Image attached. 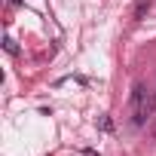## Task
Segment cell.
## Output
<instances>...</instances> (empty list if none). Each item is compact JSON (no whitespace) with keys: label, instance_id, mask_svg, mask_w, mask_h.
I'll return each instance as SVG.
<instances>
[{"label":"cell","instance_id":"1","mask_svg":"<svg viewBox=\"0 0 156 156\" xmlns=\"http://www.w3.org/2000/svg\"><path fill=\"white\" fill-rule=\"evenodd\" d=\"M153 116H156V92H150V95L144 98V104L132 110V126H135V129H144Z\"/></svg>","mask_w":156,"mask_h":156},{"label":"cell","instance_id":"2","mask_svg":"<svg viewBox=\"0 0 156 156\" xmlns=\"http://www.w3.org/2000/svg\"><path fill=\"white\" fill-rule=\"evenodd\" d=\"M147 95H150V89H147L144 83H135V86H132V98H129V104H132V110H135V107H141Z\"/></svg>","mask_w":156,"mask_h":156},{"label":"cell","instance_id":"3","mask_svg":"<svg viewBox=\"0 0 156 156\" xmlns=\"http://www.w3.org/2000/svg\"><path fill=\"white\" fill-rule=\"evenodd\" d=\"M150 6H153V0H135V9H132V19H135V22H141V19H147V12H150Z\"/></svg>","mask_w":156,"mask_h":156},{"label":"cell","instance_id":"4","mask_svg":"<svg viewBox=\"0 0 156 156\" xmlns=\"http://www.w3.org/2000/svg\"><path fill=\"white\" fill-rule=\"evenodd\" d=\"M3 46H6V52H9V55H19V46H16V40H12V37H6V40H3Z\"/></svg>","mask_w":156,"mask_h":156},{"label":"cell","instance_id":"5","mask_svg":"<svg viewBox=\"0 0 156 156\" xmlns=\"http://www.w3.org/2000/svg\"><path fill=\"white\" fill-rule=\"evenodd\" d=\"M101 129H104V132H113V119H110V116H101Z\"/></svg>","mask_w":156,"mask_h":156},{"label":"cell","instance_id":"6","mask_svg":"<svg viewBox=\"0 0 156 156\" xmlns=\"http://www.w3.org/2000/svg\"><path fill=\"white\" fill-rule=\"evenodd\" d=\"M83 156H98V153L95 150H83Z\"/></svg>","mask_w":156,"mask_h":156},{"label":"cell","instance_id":"7","mask_svg":"<svg viewBox=\"0 0 156 156\" xmlns=\"http://www.w3.org/2000/svg\"><path fill=\"white\" fill-rule=\"evenodd\" d=\"M9 3H12V6H19V3H22V0H9Z\"/></svg>","mask_w":156,"mask_h":156}]
</instances>
